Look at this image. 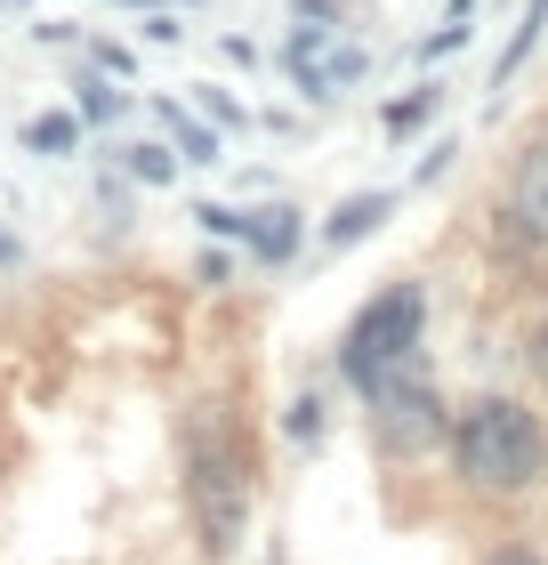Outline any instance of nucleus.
<instances>
[{"mask_svg":"<svg viewBox=\"0 0 548 565\" xmlns=\"http://www.w3.org/2000/svg\"><path fill=\"white\" fill-rule=\"evenodd\" d=\"M452 469L484 501H525L548 484V420L525 396H468L452 413Z\"/></svg>","mask_w":548,"mask_h":565,"instance_id":"obj_1","label":"nucleus"},{"mask_svg":"<svg viewBox=\"0 0 548 565\" xmlns=\"http://www.w3.org/2000/svg\"><path fill=\"white\" fill-rule=\"evenodd\" d=\"M186 501H194V525H202V550L234 557L250 533V445H243V420L226 404H194L186 420Z\"/></svg>","mask_w":548,"mask_h":565,"instance_id":"obj_2","label":"nucleus"},{"mask_svg":"<svg viewBox=\"0 0 548 565\" xmlns=\"http://www.w3.org/2000/svg\"><path fill=\"white\" fill-rule=\"evenodd\" d=\"M420 340H428V282L420 275H396V282H379V291L347 316V331H339V348H331V372L363 396L379 372L411 364Z\"/></svg>","mask_w":548,"mask_h":565,"instance_id":"obj_3","label":"nucleus"},{"mask_svg":"<svg viewBox=\"0 0 548 565\" xmlns=\"http://www.w3.org/2000/svg\"><path fill=\"white\" fill-rule=\"evenodd\" d=\"M275 73L315 114H331V106H347V97L379 73V57H372V41H363L355 24H291V33L275 41Z\"/></svg>","mask_w":548,"mask_h":565,"instance_id":"obj_4","label":"nucleus"},{"mask_svg":"<svg viewBox=\"0 0 548 565\" xmlns=\"http://www.w3.org/2000/svg\"><path fill=\"white\" fill-rule=\"evenodd\" d=\"M363 413H372L379 452H404V460H420L436 436H452V413H443V396H436L428 355H411V364L379 372L372 388H363Z\"/></svg>","mask_w":548,"mask_h":565,"instance_id":"obj_5","label":"nucleus"},{"mask_svg":"<svg viewBox=\"0 0 548 565\" xmlns=\"http://www.w3.org/2000/svg\"><path fill=\"white\" fill-rule=\"evenodd\" d=\"M492 243L508 259H548V138H525L492 194Z\"/></svg>","mask_w":548,"mask_h":565,"instance_id":"obj_6","label":"nucleus"},{"mask_svg":"<svg viewBox=\"0 0 548 565\" xmlns=\"http://www.w3.org/2000/svg\"><path fill=\"white\" fill-rule=\"evenodd\" d=\"M396 211H404V186H363V194H339L331 211H323V226H315L323 259H347V250H363V243H372Z\"/></svg>","mask_w":548,"mask_h":565,"instance_id":"obj_7","label":"nucleus"},{"mask_svg":"<svg viewBox=\"0 0 548 565\" xmlns=\"http://www.w3.org/2000/svg\"><path fill=\"white\" fill-rule=\"evenodd\" d=\"M307 235H315V226H307V211L291 194H275V202H250L243 211V250L258 267H291L299 250H307Z\"/></svg>","mask_w":548,"mask_h":565,"instance_id":"obj_8","label":"nucleus"},{"mask_svg":"<svg viewBox=\"0 0 548 565\" xmlns=\"http://www.w3.org/2000/svg\"><path fill=\"white\" fill-rule=\"evenodd\" d=\"M73 114H82V130H121L129 114H138V97H129V82H114V73H97L89 57L73 65Z\"/></svg>","mask_w":548,"mask_h":565,"instance_id":"obj_9","label":"nucleus"},{"mask_svg":"<svg viewBox=\"0 0 548 565\" xmlns=\"http://www.w3.org/2000/svg\"><path fill=\"white\" fill-rule=\"evenodd\" d=\"M153 121H162V138L178 146V162H186V170H218L226 162V138L186 106V97H153Z\"/></svg>","mask_w":548,"mask_h":565,"instance_id":"obj_10","label":"nucleus"},{"mask_svg":"<svg viewBox=\"0 0 548 565\" xmlns=\"http://www.w3.org/2000/svg\"><path fill=\"white\" fill-rule=\"evenodd\" d=\"M540 41H548V0H525V9H516V24H508V41H501V57H492V73H484V97H492V106L516 89V73L533 65Z\"/></svg>","mask_w":548,"mask_h":565,"instance_id":"obj_11","label":"nucleus"},{"mask_svg":"<svg viewBox=\"0 0 548 565\" xmlns=\"http://www.w3.org/2000/svg\"><path fill=\"white\" fill-rule=\"evenodd\" d=\"M443 106H452V82H411V89H396L379 106V138H420V130H436L443 121Z\"/></svg>","mask_w":548,"mask_h":565,"instance_id":"obj_12","label":"nucleus"},{"mask_svg":"<svg viewBox=\"0 0 548 565\" xmlns=\"http://www.w3.org/2000/svg\"><path fill=\"white\" fill-rule=\"evenodd\" d=\"M106 162L129 178V186H146V194H162V186H178V146L170 138H129V146H106Z\"/></svg>","mask_w":548,"mask_h":565,"instance_id":"obj_13","label":"nucleus"},{"mask_svg":"<svg viewBox=\"0 0 548 565\" xmlns=\"http://www.w3.org/2000/svg\"><path fill=\"white\" fill-rule=\"evenodd\" d=\"M24 153H49V162H65V153H82L89 146V130H82V114L73 106H49V114H24Z\"/></svg>","mask_w":548,"mask_h":565,"instance_id":"obj_14","label":"nucleus"},{"mask_svg":"<svg viewBox=\"0 0 548 565\" xmlns=\"http://www.w3.org/2000/svg\"><path fill=\"white\" fill-rule=\"evenodd\" d=\"M323 428H331L323 388H299L291 404H282V445H291V452H315V445H323Z\"/></svg>","mask_w":548,"mask_h":565,"instance_id":"obj_15","label":"nucleus"},{"mask_svg":"<svg viewBox=\"0 0 548 565\" xmlns=\"http://www.w3.org/2000/svg\"><path fill=\"white\" fill-rule=\"evenodd\" d=\"M186 106L202 114V121H211V130L226 138V130H258V114L243 106V97H234L226 82H194V97H186Z\"/></svg>","mask_w":548,"mask_h":565,"instance_id":"obj_16","label":"nucleus"},{"mask_svg":"<svg viewBox=\"0 0 548 565\" xmlns=\"http://www.w3.org/2000/svg\"><path fill=\"white\" fill-rule=\"evenodd\" d=\"M468 41H476V17H452V9H443V24H436V33L404 41V57H411V65H443V57H460Z\"/></svg>","mask_w":548,"mask_h":565,"instance_id":"obj_17","label":"nucleus"},{"mask_svg":"<svg viewBox=\"0 0 548 565\" xmlns=\"http://www.w3.org/2000/svg\"><path fill=\"white\" fill-rule=\"evenodd\" d=\"M460 138L452 130H443V138H428V153H420V162H411V178H404V194H420V186H436V178H452V162H460Z\"/></svg>","mask_w":548,"mask_h":565,"instance_id":"obj_18","label":"nucleus"},{"mask_svg":"<svg viewBox=\"0 0 548 565\" xmlns=\"http://www.w3.org/2000/svg\"><path fill=\"white\" fill-rule=\"evenodd\" d=\"M186 218L202 226V243H234V250H243V211H234V202H211V194H202Z\"/></svg>","mask_w":548,"mask_h":565,"instance_id":"obj_19","label":"nucleus"},{"mask_svg":"<svg viewBox=\"0 0 548 565\" xmlns=\"http://www.w3.org/2000/svg\"><path fill=\"white\" fill-rule=\"evenodd\" d=\"M82 57H89L97 73H114V82H138V57H129L121 41H106V33H89V41H82Z\"/></svg>","mask_w":548,"mask_h":565,"instance_id":"obj_20","label":"nucleus"},{"mask_svg":"<svg viewBox=\"0 0 548 565\" xmlns=\"http://www.w3.org/2000/svg\"><path fill=\"white\" fill-rule=\"evenodd\" d=\"M291 24H355V0H291Z\"/></svg>","mask_w":548,"mask_h":565,"instance_id":"obj_21","label":"nucleus"},{"mask_svg":"<svg viewBox=\"0 0 548 565\" xmlns=\"http://www.w3.org/2000/svg\"><path fill=\"white\" fill-rule=\"evenodd\" d=\"M138 33H146L153 49H178V41H186V17H178V9H146Z\"/></svg>","mask_w":548,"mask_h":565,"instance_id":"obj_22","label":"nucleus"},{"mask_svg":"<svg viewBox=\"0 0 548 565\" xmlns=\"http://www.w3.org/2000/svg\"><path fill=\"white\" fill-rule=\"evenodd\" d=\"M33 41H41V49H82L89 33H82L73 17H33Z\"/></svg>","mask_w":548,"mask_h":565,"instance_id":"obj_23","label":"nucleus"},{"mask_svg":"<svg viewBox=\"0 0 548 565\" xmlns=\"http://www.w3.org/2000/svg\"><path fill=\"white\" fill-rule=\"evenodd\" d=\"M226 275H234V243H202V259H194V282H211V291H218Z\"/></svg>","mask_w":548,"mask_h":565,"instance_id":"obj_24","label":"nucleus"},{"mask_svg":"<svg viewBox=\"0 0 548 565\" xmlns=\"http://www.w3.org/2000/svg\"><path fill=\"white\" fill-rule=\"evenodd\" d=\"M525 364H533V372H540V380H548V316H540V323H533V331H525Z\"/></svg>","mask_w":548,"mask_h":565,"instance_id":"obj_25","label":"nucleus"},{"mask_svg":"<svg viewBox=\"0 0 548 565\" xmlns=\"http://www.w3.org/2000/svg\"><path fill=\"white\" fill-rule=\"evenodd\" d=\"M484 565H540L533 550H501V557H484Z\"/></svg>","mask_w":548,"mask_h":565,"instance_id":"obj_26","label":"nucleus"},{"mask_svg":"<svg viewBox=\"0 0 548 565\" xmlns=\"http://www.w3.org/2000/svg\"><path fill=\"white\" fill-rule=\"evenodd\" d=\"M121 9H138V17H146V9H186V0H121Z\"/></svg>","mask_w":548,"mask_h":565,"instance_id":"obj_27","label":"nucleus"},{"mask_svg":"<svg viewBox=\"0 0 548 565\" xmlns=\"http://www.w3.org/2000/svg\"><path fill=\"white\" fill-rule=\"evenodd\" d=\"M9 17H33V0H0V24H9Z\"/></svg>","mask_w":548,"mask_h":565,"instance_id":"obj_28","label":"nucleus"},{"mask_svg":"<svg viewBox=\"0 0 548 565\" xmlns=\"http://www.w3.org/2000/svg\"><path fill=\"white\" fill-rule=\"evenodd\" d=\"M0 267H17V235H0Z\"/></svg>","mask_w":548,"mask_h":565,"instance_id":"obj_29","label":"nucleus"}]
</instances>
